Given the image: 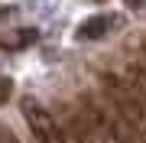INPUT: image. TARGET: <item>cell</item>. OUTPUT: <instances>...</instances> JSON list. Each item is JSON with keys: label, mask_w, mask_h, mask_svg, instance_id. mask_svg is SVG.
Segmentation results:
<instances>
[{"label": "cell", "mask_w": 146, "mask_h": 143, "mask_svg": "<svg viewBox=\"0 0 146 143\" xmlns=\"http://www.w3.org/2000/svg\"><path fill=\"white\" fill-rule=\"evenodd\" d=\"M10 94H13V81L7 78V75H0V104H7Z\"/></svg>", "instance_id": "4"}, {"label": "cell", "mask_w": 146, "mask_h": 143, "mask_svg": "<svg viewBox=\"0 0 146 143\" xmlns=\"http://www.w3.org/2000/svg\"><path fill=\"white\" fill-rule=\"evenodd\" d=\"M143 55H146V36H143Z\"/></svg>", "instance_id": "6"}, {"label": "cell", "mask_w": 146, "mask_h": 143, "mask_svg": "<svg viewBox=\"0 0 146 143\" xmlns=\"http://www.w3.org/2000/svg\"><path fill=\"white\" fill-rule=\"evenodd\" d=\"M20 111H23V117H26V124H29V130H33V137H36L39 143H68L62 124H58L36 98L26 94V98L20 101Z\"/></svg>", "instance_id": "1"}, {"label": "cell", "mask_w": 146, "mask_h": 143, "mask_svg": "<svg viewBox=\"0 0 146 143\" xmlns=\"http://www.w3.org/2000/svg\"><path fill=\"white\" fill-rule=\"evenodd\" d=\"M39 39L36 29H13V33H0V49H26Z\"/></svg>", "instance_id": "3"}, {"label": "cell", "mask_w": 146, "mask_h": 143, "mask_svg": "<svg viewBox=\"0 0 146 143\" xmlns=\"http://www.w3.org/2000/svg\"><path fill=\"white\" fill-rule=\"evenodd\" d=\"M0 143H20V140H16V133L7 127V124H0Z\"/></svg>", "instance_id": "5"}, {"label": "cell", "mask_w": 146, "mask_h": 143, "mask_svg": "<svg viewBox=\"0 0 146 143\" xmlns=\"http://www.w3.org/2000/svg\"><path fill=\"white\" fill-rule=\"evenodd\" d=\"M114 26H120L117 16H110V13H98V16H91V20H84L81 26H78V39H101V36H107Z\"/></svg>", "instance_id": "2"}]
</instances>
